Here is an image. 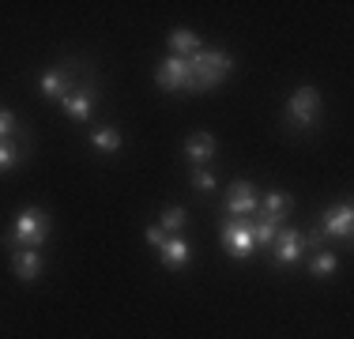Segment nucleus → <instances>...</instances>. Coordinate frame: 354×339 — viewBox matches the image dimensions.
<instances>
[{
  "mask_svg": "<svg viewBox=\"0 0 354 339\" xmlns=\"http://www.w3.org/2000/svg\"><path fill=\"white\" fill-rule=\"evenodd\" d=\"M249 230H252V241L257 245H272L275 237H279V226L275 223H257V226H249Z\"/></svg>",
  "mask_w": 354,
  "mask_h": 339,
  "instance_id": "20",
  "label": "nucleus"
},
{
  "mask_svg": "<svg viewBox=\"0 0 354 339\" xmlns=\"http://www.w3.org/2000/svg\"><path fill=\"white\" fill-rule=\"evenodd\" d=\"M38 87H41V95H46V98L61 102V98L75 87V83H72V72H68V68H49V72L38 80Z\"/></svg>",
  "mask_w": 354,
  "mask_h": 339,
  "instance_id": "12",
  "label": "nucleus"
},
{
  "mask_svg": "<svg viewBox=\"0 0 354 339\" xmlns=\"http://www.w3.org/2000/svg\"><path fill=\"white\" fill-rule=\"evenodd\" d=\"M223 249L230 253L234 260H245V257H252V249H257V241H252V230L245 223H226L223 226Z\"/></svg>",
  "mask_w": 354,
  "mask_h": 339,
  "instance_id": "6",
  "label": "nucleus"
},
{
  "mask_svg": "<svg viewBox=\"0 0 354 339\" xmlns=\"http://www.w3.org/2000/svg\"><path fill=\"white\" fill-rule=\"evenodd\" d=\"M290 211H294V200L286 196V192H268L264 203L257 208V215H260V223H275V226H279Z\"/></svg>",
  "mask_w": 354,
  "mask_h": 339,
  "instance_id": "10",
  "label": "nucleus"
},
{
  "mask_svg": "<svg viewBox=\"0 0 354 339\" xmlns=\"http://www.w3.org/2000/svg\"><path fill=\"white\" fill-rule=\"evenodd\" d=\"M257 208H260V196H257V189H252L249 181H234L230 189H226V211H230L234 219L257 215Z\"/></svg>",
  "mask_w": 354,
  "mask_h": 339,
  "instance_id": "5",
  "label": "nucleus"
},
{
  "mask_svg": "<svg viewBox=\"0 0 354 339\" xmlns=\"http://www.w3.org/2000/svg\"><path fill=\"white\" fill-rule=\"evenodd\" d=\"M23 158V143H15L12 136L8 140H0V174H8V170H15Z\"/></svg>",
  "mask_w": 354,
  "mask_h": 339,
  "instance_id": "16",
  "label": "nucleus"
},
{
  "mask_svg": "<svg viewBox=\"0 0 354 339\" xmlns=\"http://www.w3.org/2000/svg\"><path fill=\"white\" fill-rule=\"evenodd\" d=\"M61 106L72 121H91V113H95V87H87V83L72 87L68 95L61 98Z\"/></svg>",
  "mask_w": 354,
  "mask_h": 339,
  "instance_id": "8",
  "label": "nucleus"
},
{
  "mask_svg": "<svg viewBox=\"0 0 354 339\" xmlns=\"http://www.w3.org/2000/svg\"><path fill=\"white\" fill-rule=\"evenodd\" d=\"M272 245H275L272 257H275V264H279V268L298 264L301 253H306V234H298V230H279V237H275Z\"/></svg>",
  "mask_w": 354,
  "mask_h": 339,
  "instance_id": "7",
  "label": "nucleus"
},
{
  "mask_svg": "<svg viewBox=\"0 0 354 339\" xmlns=\"http://www.w3.org/2000/svg\"><path fill=\"white\" fill-rule=\"evenodd\" d=\"M320 117V95L317 87H298L286 102V125H294V129H313Z\"/></svg>",
  "mask_w": 354,
  "mask_h": 339,
  "instance_id": "3",
  "label": "nucleus"
},
{
  "mask_svg": "<svg viewBox=\"0 0 354 339\" xmlns=\"http://www.w3.org/2000/svg\"><path fill=\"white\" fill-rule=\"evenodd\" d=\"M155 83L162 91H192L189 61H185V57H166V61L155 68Z\"/></svg>",
  "mask_w": 354,
  "mask_h": 339,
  "instance_id": "4",
  "label": "nucleus"
},
{
  "mask_svg": "<svg viewBox=\"0 0 354 339\" xmlns=\"http://www.w3.org/2000/svg\"><path fill=\"white\" fill-rule=\"evenodd\" d=\"M234 68V57L226 49H200L196 57H189V80H192V91H212L230 75Z\"/></svg>",
  "mask_w": 354,
  "mask_h": 339,
  "instance_id": "1",
  "label": "nucleus"
},
{
  "mask_svg": "<svg viewBox=\"0 0 354 339\" xmlns=\"http://www.w3.org/2000/svg\"><path fill=\"white\" fill-rule=\"evenodd\" d=\"M192 189H196V192H212L215 189V174H212V170H196V174H192Z\"/></svg>",
  "mask_w": 354,
  "mask_h": 339,
  "instance_id": "21",
  "label": "nucleus"
},
{
  "mask_svg": "<svg viewBox=\"0 0 354 339\" xmlns=\"http://www.w3.org/2000/svg\"><path fill=\"white\" fill-rule=\"evenodd\" d=\"M185 223H189V211H185V208H166L158 230H162V234H177V230H185Z\"/></svg>",
  "mask_w": 354,
  "mask_h": 339,
  "instance_id": "17",
  "label": "nucleus"
},
{
  "mask_svg": "<svg viewBox=\"0 0 354 339\" xmlns=\"http://www.w3.org/2000/svg\"><path fill=\"white\" fill-rule=\"evenodd\" d=\"M91 143H95L98 151H106V155L109 151H121V132L117 129H98L95 136H91Z\"/></svg>",
  "mask_w": 354,
  "mask_h": 339,
  "instance_id": "18",
  "label": "nucleus"
},
{
  "mask_svg": "<svg viewBox=\"0 0 354 339\" xmlns=\"http://www.w3.org/2000/svg\"><path fill=\"white\" fill-rule=\"evenodd\" d=\"M335 264H339V260H335L332 253H317V257L309 260V271H313L317 279H324V275H332V271H335Z\"/></svg>",
  "mask_w": 354,
  "mask_h": 339,
  "instance_id": "19",
  "label": "nucleus"
},
{
  "mask_svg": "<svg viewBox=\"0 0 354 339\" xmlns=\"http://www.w3.org/2000/svg\"><path fill=\"white\" fill-rule=\"evenodd\" d=\"M12 132H15V113L12 109H0V140H8Z\"/></svg>",
  "mask_w": 354,
  "mask_h": 339,
  "instance_id": "22",
  "label": "nucleus"
},
{
  "mask_svg": "<svg viewBox=\"0 0 354 339\" xmlns=\"http://www.w3.org/2000/svg\"><path fill=\"white\" fill-rule=\"evenodd\" d=\"M155 249H158V257H162L166 268H185V264H189V257H192V249L177 234H162V241H158Z\"/></svg>",
  "mask_w": 354,
  "mask_h": 339,
  "instance_id": "11",
  "label": "nucleus"
},
{
  "mask_svg": "<svg viewBox=\"0 0 354 339\" xmlns=\"http://www.w3.org/2000/svg\"><path fill=\"white\" fill-rule=\"evenodd\" d=\"M170 49H174L170 57H185V61H189V57H196L204 46H200V38L189 27H177V30H170Z\"/></svg>",
  "mask_w": 354,
  "mask_h": 339,
  "instance_id": "15",
  "label": "nucleus"
},
{
  "mask_svg": "<svg viewBox=\"0 0 354 339\" xmlns=\"http://www.w3.org/2000/svg\"><path fill=\"white\" fill-rule=\"evenodd\" d=\"M351 230H354V211H351L347 200L324 211V230H320V234H332V237H343V241H347Z\"/></svg>",
  "mask_w": 354,
  "mask_h": 339,
  "instance_id": "9",
  "label": "nucleus"
},
{
  "mask_svg": "<svg viewBox=\"0 0 354 339\" xmlns=\"http://www.w3.org/2000/svg\"><path fill=\"white\" fill-rule=\"evenodd\" d=\"M12 271H15V279H23V283H35V279L41 275L38 249H15L12 253Z\"/></svg>",
  "mask_w": 354,
  "mask_h": 339,
  "instance_id": "13",
  "label": "nucleus"
},
{
  "mask_svg": "<svg viewBox=\"0 0 354 339\" xmlns=\"http://www.w3.org/2000/svg\"><path fill=\"white\" fill-rule=\"evenodd\" d=\"M212 155H215V136L212 132H192L189 140H185V158H189V163L204 166Z\"/></svg>",
  "mask_w": 354,
  "mask_h": 339,
  "instance_id": "14",
  "label": "nucleus"
},
{
  "mask_svg": "<svg viewBox=\"0 0 354 339\" xmlns=\"http://www.w3.org/2000/svg\"><path fill=\"white\" fill-rule=\"evenodd\" d=\"M46 237H49V215L41 208H23L15 215L12 230L4 234V245H12V249H38Z\"/></svg>",
  "mask_w": 354,
  "mask_h": 339,
  "instance_id": "2",
  "label": "nucleus"
}]
</instances>
